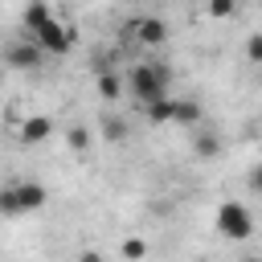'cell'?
<instances>
[{
	"label": "cell",
	"mask_w": 262,
	"mask_h": 262,
	"mask_svg": "<svg viewBox=\"0 0 262 262\" xmlns=\"http://www.w3.org/2000/svg\"><path fill=\"white\" fill-rule=\"evenodd\" d=\"M102 139H111V143H119V139H127V123H123L119 115H111V119L102 123Z\"/></svg>",
	"instance_id": "15"
},
{
	"label": "cell",
	"mask_w": 262,
	"mask_h": 262,
	"mask_svg": "<svg viewBox=\"0 0 262 262\" xmlns=\"http://www.w3.org/2000/svg\"><path fill=\"white\" fill-rule=\"evenodd\" d=\"M94 86H98V98H106V102L123 94V82H119L111 70H98V74H94Z\"/></svg>",
	"instance_id": "10"
},
{
	"label": "cell",
	"mask_w": 262,
	"mask_h": 262,
	"mask_svg": "<svg viewBox=\"0 0 262 262\" xmlns=\"http://www.w3.org/2000/svg\"><path fill=\"white\" fill-rule=\"evenodd\" d=\"M237 0H209V16H233Z\"/></svg>",
	"instance_id": "17"
},
{
	"label": "cell",
	"mask_w": 262,
	"mask_h": 262,
	"mask_svg": "<svg viewBox=\"0 0 262 262\" xmlns=\"http://www.w3.org/2000/svg\"><path fill=\"white\" fill-rule=\"evenodd\" d=\"M119 250H123L127 262H143V258H147V242H143V237H127Z\"/></svg>",
	"instance_id": "14"
},
{
	"label": "cell",
	"mask_w": 262,
	"mask_h": 262,
	"mask_svg": "<svg viewBox=\"0 0 262 262\" xmlns=\"http://www.w3.org/2000/svg\"><path fill=\"white\" fill-rule=\"evenodd\" d=\"M143 115H147V123H151V127L172 123V98H156V102H147V106H143Z\"/></svg>",
	"instance_id": "11"
},
{
	"label": "cell",
	"mask_w": 262,
	"mask_h": 262,
	"mask_svg": "<svg viewBox=\"0 0 262 262\" xmlns=\"http://www.w3.org/2000/svg\"><path fill=\"white\" fill-rule=\"evenodd\" d=\"M49 131H53V123H49L45 115H33V119L20 123V139H25V143H41V139H49Z\"/></svg>",
	"instance_id": "8"
},
{
	"label": "cell",
	"mask_w": 262,
	"mask_h": 262,
	"mask_svg": "<svg viewBox=\"0 0 262 262\" xmlns=\"http://www.w3.org/2000/svg\"><path fill=\"white\" fill-rule=\"evenodd\" d=\"M201 119H205V111H201L196 98H172V123H180V127H201Z\"/></svg>",
	"instance_id": "7"
},
{
	"label": "cell",
	"mask_w": 262,
	"mask_h": 262,
	"mask_svg": "<svg viewBox=\"0 0 262 262\" xmlns=\"http://www.w3.org/2000/svg\"><path fill=\"white\" fill-rule=\"evenodd\" d=\"M242 262H262V258H258V254H246V258H242Z\"/></svg>",
	"instance_id": "20"
},
{
	"label": "cell",
	"mask_w": 262,
	"mask_h": 262,
	"mask_svg": "<svg viewBox=\"0 0 262 262\" xmlns=\"http://www.w3.org/2000/svg\"><path fill=\"white\" fill-rule=\"evenodd\" d=\"M123 33H131V37L143 41V45H164V41H168V20H160V16H135Z\"/></svg>",
	"instance_id": "5"
},
{
	"label": "cell",
	"mask_w": 262,
	"mask_h": 262,
	"mask_svg": "<svg viewBox=\"0 0 262 262\" xmlns=\"http://www.w3.org/2000/svg\"><path fill=\"white\" fill-rule=\"evenodd\" d=\"M41 61H45V53H41L29 37H25V41H12V45L4 49V66H8V70H20V74H25V70H37Z\"/></svg>",
	"instance_id": "4"
},
{
	"label": "cell",
	"mask_w": 262,
	"mask_h": 262,
	"mask_svg": "<svg viewBox=\"0 0 262 262\" xmlns=\"http://www.w3.org/2000/svg\"><path fill=\"white\" fill-rule=\"evenodd\" d=\"M246 57H250V61H262V37H258V33L246 41Z\"/></svg>",
	"instance_id": "18"
},
{
	"label": "cell",
	"mask_w": 262,
	"mask_h": 262,
	"mask_svg": "<svg viewBox=\"0 0 262 262\" xmlns=\"http://www.w3.org/2000/svg\"><path fill=\"white\" fill-rule=\"evenodd\" d=\"M78 262H102V254H94V250H86V254H82Z\"/></svg>",
	"instance_id": "19"
},
{
	"label": "cell",
	"mask_w": 262,
	"mask_h": 262,
	"mask_svg": "<svg viewBox=\"0 0 262 262\" xmlns=\"http://www.w3.org/2000/svg\"><path fill=\"white\" fill-rule=\"evenodd\" d=\"M49 16H53V12H49V4H45V0H29V4H25V33L33 37Z\"/></svg>",
	"instance_id": "9"
},
{
	"label": "cell",
	"mask_w": 262,
	"mask_h": 262,
	"mask_svg": "<svg viewBox=\"0 0 262 262\" xmlns=\"http://www.w3.org/2000/svg\"><path fill=\"white\" fill-rule=\"evenodd\" d=\"M192 151H196L201 160H213V156L221 151V139H217L213 131H196V135H192Z\"/></svg>",
	"instance_id": "12"
},
{
	"label": "cell",
	"mask_w": 262,
	"mask_h": 262,
	"mask_svg": "<svg viewBox=\"0 0 262 262\" xmlns=\"http://www.w3.org/2000/svg\"><path fill=\"white\" fill-rule=\"evenodd\" d=\"M0 217H20V205H16L12 184H4V188H0Z\"/></svg>",
	"instance_id": "16"
},
{
	"label": "cell",
	"mask_w": 262,
	"mask_h": 262,
	"mask_svg": "<svg viewBox=\"0 0 262 262\" xmlns=\"http://www.w3.org/2000/svg\"><path fill=\"white\" fill-rule=\"evenodd\" d=\"M123 86L131 90V98H135L139 106H147V102H156V98H168L172 70H168L164 61H139V66L127 70V82H123Z\"/></svg>",
	"instance_id": "1"
},
{
	"label": "cell",
	"mask_w": 262,
	"mask_h": 262,
	"mask_svg": "<svg viewBox=\"0 0 262 262\" xmlns=\"http://www.w3.org/2000/svg\"><path fill=\"white\" fill-rule=\"evenodd\" d=\"M66 143H70L74 151H86V147H90V127H86V123H74V127L66 131Z\"/></svg>",
	"instance_id": "13"
},
{
	"label": "cell",
	"mask_w": 262,
	"mask_h": 262,
	"mask_svg": "<svg viewBox=\"0 0 262 262\" xmlns=\"http://www.w3.org/2000/svg\"><path fill=\"white\" fill-rule=\"evenodd\" d=\"M217 233L229 237V242H246L254 233V213L242 205V201H225L217 209Z\"/></svg>",
	"instance_id": "2"
},
{
	"label": "cell",
	"mask_w": 262,
	"mask_h": 262,
	"mask_svg": "<svg viewBox=\"0 0 262 262\" xmlns=\"http://www.w3.org/2000/svg\"><path fill=\"white\" fill-rule=\"evenodd\" d=\"M41 53H53V57H61V53H70L74 49V29L66 25V20H57V16H49L33 37H29Z\"/></svg>",
	"instance_id": "3"
},
{
	"label": "cell",
	"mask_w": 262,
	"mask_h": 262,
	"mask_svg": "<svg viewBox=\"0 0 262 262\" xmlns=\"http://www.w3.org/2000/svg\"><path fill=\"white\" fill-rule=\"evenodd\" d=\"M12 192H16V205H20V213H33V209H41V205L49 201L45 184H37V180H16V184H12Z\"/></svg>",
	"instance_id": "6"
}]
</instances>
